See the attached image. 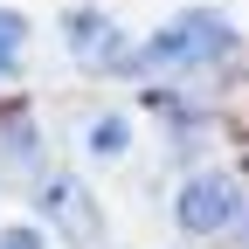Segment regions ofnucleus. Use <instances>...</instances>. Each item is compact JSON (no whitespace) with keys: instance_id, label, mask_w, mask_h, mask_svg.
<instances>
[{"instance_id":"f257e3e1","label":"nucleus","mask_w":249,"mask_h":249,"mask_svg":"<svg viewBox=\"0 0 249 249\" xmlns=\"http://www.w3.org/2000/svg\"><path fill=\"white\" fill-rule=\"evenodd\" d=\"M132 62L152 70V76H208V70H222V62H235V28H229L222 14L194 7V14L166 21Z\"/></svg>"},{"instance_id":"f03ea898","label":"nucleus","mask_w":249,"mask_h":249,"mask_svg":"<svg viewBox=\"0 0 249 249\" xmlns=\"http://www.w3.org/2000/svg\"><path fill=\"white\" fill-rule=\"evenodd\" d=\"M173 214H180V229H194V235H229L242 214H249V187L235 180V173H194L180 187V201H173Z\"/></svg>"},{"instance_id":"7ed1b4c3","label":"nucleus","mask_w":249,"mask_h":249,"mask_svg":"<svg viewBox=\"0 0 249 249\" xmlns=\"http://www.w3.org/2000/svg\"><path fill=\"white\" fill-rule=\"evenodd\" d=\"M42 208H55L62 229H70L76 242L90 235V208H83V187H76V180H49V187H42Z\"/></svg>"},{"instance_id":"20e7f679","label":"nucleus","mask_w":249,"mask_h":249,"mask_svg":"<svg viewBox=\"0 0 249 249\" xmlns=\"http://www.w3.org/2000/svg\"><path fill=\"white\" fill-rule=\"evenodd\" d=\"M70 49L90 55V62H118V35H111V21H97V14H76L70 21Z\"/></svg>"},{"instance_id":"39448f33","label":"nucleus","mask_w":249,"mask_h":249,"mask_svg":"<svg viewBox=\"0 0 249 249\" xmlns=\"http://www.w3.org/2000/svg\"><path fill=\"white\" fill-rule=\"evenodd\" d=\"M21 49H28V21H21L14 7H0V76H14Z\"/></svg>"},{"instance_id":"423d86ee","label":"nucleus","mask_w":249,"mask_h":249,"mask_svg":"<svg viewBox=\"0 0 249 249\" xmlns=\"http://www.w3.org/2000/svg\"><path fill=\"white\" fill-rule=\"evenodd\" d=\"M90 152L118 160V152H124V118H90Z\"/></svg>"},{"instance_id":"0eeeda50","label":"nucleus","mask_w":249,"mask_h":249,"mask_svg":"<svg viewBox=\"0 0 249 249\" xmlns=\"http://www.w3.org/2000/svg\"><path fill=\"white\" fill-rule=\"evenodd\" d=\"M0 249H42V235H35V229H7V235H0Z\"/></svg>"}]
</instances>
